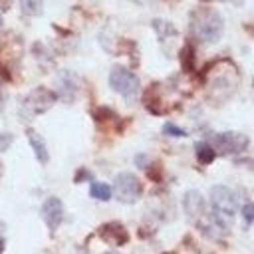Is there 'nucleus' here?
I'll list each match as a JSON object with an SVG mask.
<instances>
[{"instance_id":"obj_1","label":"nucleus","mask_w":254,"mask_h":254,"mask_svg":"<svg viewBox=\"0 0 254 254\" xmlns=\"http://www.w3.org/2000/svg\"><path fill=\"white\" fill-rule=\"evenodd\" d=\"M238 210V196L232 189L224 185H214L210 189V216L220 230H226L232 224V218Z\"/></svg>"},{"instance_id":"obj_2","label":"nucleus","mask_w":254,"mask_h":254,"mask_svg":"<svg viewBox=\"0 0 254 254\" xmlns=\"http://www.w3.org/2000/svg\"><path fill=\"white\" fill-rule=\"evenodd\" d=\"M222 30H224L222 16L214 8L202 6V8L192 12V16H190V32L198 42L214 44V42L220 40Z\"/></svg>"},{"instance_id":"obj_3","label":"nucleus","mask_w":254,"mask_h":254,"mask_svg":"<svg viewBox=\"0 0 254 254\" xmlns=\"http://www.w3.org/2000/svg\"><path fill=\"white\" fill-rule=\"evenodd\" d=\"M109 85H111L113 91H117L119 95H123L127 99L135 97L139 93V87H141L139 77L131 69H127L123 65H115L109 71Z\"/></svg>"},{"instance_id":"obj_4","label":"nucleus","mask_w":254,"mask_h":254,"mask_svg":"<svg viewBox=\"0 0 254 254\" xmlns=\"http://www.w3.org/2000/svg\"><path fill=\"white\" fill-rule=\"evenodd\" d=\"M113 192H115V198L119 202L133 204L141 198L143 187H141V181L133 173H119L115 177V183H113Z\"/></svg>"},{"instance_id":"obj_5","label":"nucleus","mask_w":254,"mask_h":254,"mask_svg":"<svg viewBox=\"0 0 254 254\" xmlns=\"http://www.w3.org/2000/svg\"><path fill=\"white\" fill-rule=\"evenodd\" d=\"M56 101V93H52L50 89L46 87H38L34 89L22 103V113L26 117H32V115H40V113H46Z\"/></svg>"},{"instance_id":"obj_6","label":"nucleus","mask_w":254,"mask_h":254,"mask_svg":"<svg viewBox=\"0 0 254 254\" xmlns=\"http://www.w3.org/2000/svg\"><path fill=\"white\" fill-rule=\"evenodd\" d=\"M212 143H214V151L222 155H236L248 147V137L238 131H224V133L214 135Z\"/></svg>"},{"instance_id":"obj_7","label":"nucleus","mask_w":254,"mask_h":254,"mask_svg":"<svg viewBox=\"0 0 254 254\" xmlns=\"http://www.w3.org/2000/svg\"><path fill=\"white\" fill-rule=\"evenodd\" d=\"M42 216L50 230H56L64 220V204L58 196H50L42 204Z\"/></svg>"},{"instance_id":"obj_8","label":"nucleus","mask_w":254,"mask_h":254,"mask_svg":"<svg viewBox=\"0 0 254 254\" xmlns=\"http://www.w3.org/2000/svg\"><path fill=\"white\" fill-rule=\"evenodd\" d=\"M183 204H185V212H187V216L190 218V220H194L196 224H200L202 222V218H204V198L200 196V192H196V190H189L187 194H185V198H183Z\"/></svg>"},{"instance_id":"obj_9","label":"nucleus","mask_w":254,"mask_h":254,"mask_svg":"<svg viewBox=\"0 0 254 254\" xmlns=\"http://www.w3.org/2000/svg\"><path fill=\"white\" fill-rule=\"evenodd\" d=\"M99 236H101L103 240L115 242V244H125L127 238H129L127 230H125L123 224H119V222H107V224H103V226L99 228Z\"/></svg>"},{"instance_id":"obj_10","label":"nucleus","mask_w":254,"mask_h":254,"mask_svg":"<svg viewBox=\"0 0 254 254\" xmlns=\"http://www.w3.org/2000/svg\"><path fill=\"white\" fill-rule=\"evenodd\" d=\"M28 141H30V145H32V149H34V155H36V159L42 163V165H46L48 163V159H50V153H48V147H46V141L42 139V135H38L36 131H32V129H28Z\"/></svg>"},{"instance_id":"obj_11","label":"nucleus","mask_w":254,"mask_h":254,"mask_svg":"<svg viewBox=\"0 0 254 254\" xmlns=\"http://www.w3.org/2000/svg\"><path fill=\"white\" fill-rule=\"evenodd\" d=\"M194 153H196V159H198V163H202V165H208V163H212L214 161V157H216V151H214V147L210 145V143H196L194 145Z\"/></svg>"},{"instance_id":"obj_12","label":"nucleus","mask_w":254,"mask_h":254,"mask_svg":"<svg viewBox=\"0 0 254 254\" xmlns=\"http://www.w3.org/2000/svg\"><path fill=\"white\" fill-rule=\"evenodd\" d=\"M89 194H91L93 198H97V200H109L111 194H113V190H111V187L105 185V183H91Z\"/></svg>"},{"instance_id":"obj_13","label":"nucleus","mask_w":254,"mask_h":254,"mask_svg":"<svg viewBox=\"0 0 254 254\" xmlns=\"http://www.w3.org/2000/svg\"><path fill=\"white\" fill-rule=\"evenodd\" d=\"M20 8L26 16H40L44 10L42 0H20Z\"/></svg>"},{"instance_id":"obj_14","label":"nucleus","mask_w":254,"mask_h":254,"mask_svg":"<svg viewBox=\"0 0 254 254\" xmlns=\"http://www.w3.org/2000/svg\"><path fill=\"white\" fill-rule=\"evenodd\" d=\"M181 62H183V67L187 69V71H190L192 69V48L187 44L185 48H183V52H181Z\"/></svg>"},{"instance_id":"obj_15","label":"nucleus","mask_w":254,"mask_h":254,"mask_svg":"<svg viewBox=\"0 0 254 254\" xmlns=\"http://www.w3.org/2000/svg\"><path fill=\"white\" fill-rule=\"evenodd\" d=\"M163 133L165 135H171V137H187V131H183L181 127H177L173 123H165L163 125Z\"/></svg>"},{"instance_id":"obj_16","label":"nucleus","mask_w":254,"mask_h":254,"mask_svg":"<svg viewBox=\"0 0 254 254\" xmlns=\"http://www.w3.org/2000/svg\"><path fill=\"white\" fill-rule=\"evenodd\" d=\"M240 212H242V218L246 220V224H252V222H254V202L244 204Z\"/></svg>"},{"instance_id":"obj_17","label":"nucleus","mask_w":254,"mask_h":254,"mask_svg":"<svg viewBox=\"0 0 254 254\" xmlns=\"http://www.w3.org/2000/svg\"><path fill=\"white\" fill-rule=\"evenodd\" d=\"M12 135L10 133H0V151H6L8 147H10V143H12Z\"/></svg>"},{"instance_id":"obj_18","label":"nucleus","mask_w":254,"mask_h":254,"mask_svg":"<svg viewBox=\"0 0 254 254\" xmlns=\"http://www.w3.org/2000/svg\"><path fill=\"white\" fill-rule=\"evenodd\" d=\"M107 254H117V252H107Z\"/></svg>"},{"instance_id":"obj_19","label":"nucleus","mask_w":254,"mask_h":254,"mask_svg":"<svg viewBox=\"0 0 254 254\" xmlns=\"http://www.w3.org/2000/svg\"><path fill=\"white\" fill-rule=\"evenodd\" d=\"M0 26H2V20H0Z\"/></svg>"}]
</instances>
